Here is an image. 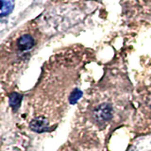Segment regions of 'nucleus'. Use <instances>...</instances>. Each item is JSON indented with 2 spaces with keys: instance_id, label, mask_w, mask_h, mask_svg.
<instances>
[{
  "instance_id": "2",
  "label": "nucleus",
  "mask_w": 151,
  "mask_h": 151,
  "mask_svg": "<svg viewBox=\"0 0 151 151\" xmlns=\"http://www.w3.org/2000/svg\"><path fill=\"white\" fill-rule=\"evenodd\" d=\"M34 45V40L30 35H23L22 37L19 38L17 42V46L20 50H28Z\"/></svg>"
},
{
  "instance_id": "1",
  "label": "nucleus",
  "mask_w": 151,
  "mask_h": 151,
  "mask_svg": "<svg viewBox=\"0 0 151 151\" xmlns=\"http://www.w3.org/2000/svg\"><path fill=\"white\" fill-rule=\"evenodd\" d=\"M111 116V107L108 104H101L94 110V117L97 121H107Z\"/></svg>"
},
{
  "instance_id": "5",
  "label": "nucleus",
  "mask_w": 151,
  "mask_h": 151,
  "mask_svg": "<svg viewBox=\"0 0 151 151\" xmlns=\"http://www.w3.org/2000/svg\"><path fill=\"white\" fill-rule=\"evenodd\" d=\"M21 99H22L21 94H19L17 93H12L9 96V105L14 109H17L21 103Z\"/></svg>"
},
{
  "instance_id": "6",
  "label": "nucleus",
  "mask_w": 151,
  "mask_h": 151,
  "mask_svg": "<svg viewBox=\"0 0 151 151\" xmlns=\"http://www.w3.org/2000/svg\"><path fill=\"white\" fill-rule=\"evenodd\" d=\"M81 94H82V93L80 92V91H74L72 93H71V96H70V103H72V104H74L76 101L77 100H78V99L81 97Z\"/></svg>"
},
{
  "instance_id": "4",
  "label": "nucleus",
  "mask_w": 151,
  "mask_h": 151,
  "mask_svg": "<svg viewBox=\"0 0 151 151\" xmlns=\"http://www.w3.org/2000/svg\"><path fill=\"white\" fill-rule=\"evenodd\" d=\"M14 8V0H1V17L9 15Z\"/></svg>"
},
{
  "instance_id": "3",
  "label": "nucleus",
  "mask_w": 151,
  "mask_h": 151,
  "mask_svg": "<svg viewBox=\"0 0 151 151\" xmlns=\"http://www.w3.org/2000/svg\"><path fill=\"white\" fill-rule=\"evenodd\" d=\"M30 129L36 132H42L48 129L47 123L44 119H35L31 122Z\"/></svg>"
}]
</instances>
